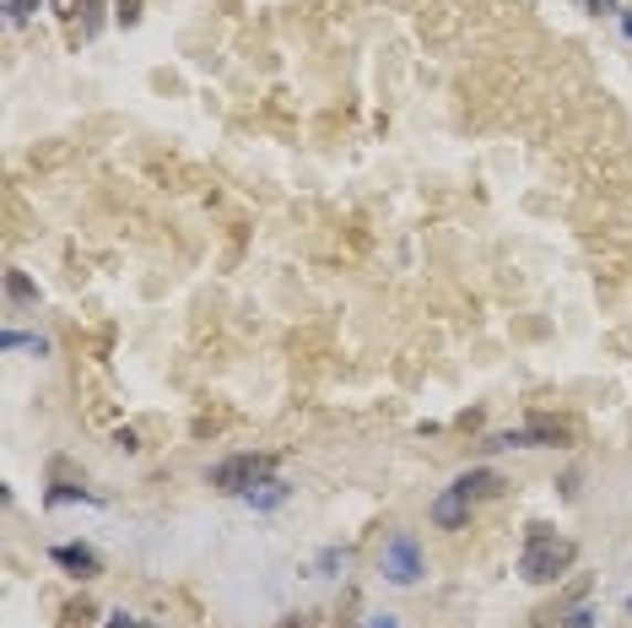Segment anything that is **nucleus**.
<instances>
[{
	"label": "nucleus",
	"mask_w": 632,
	"mask_h": 628,
	"mask_svg": "<svg viewBox=\"0 0 632 628\" xmlns=\"http://www.w3.org/2000/svg\"><path fill=\"white\" fill-rule=\"evenodd\" d=\"M271 477H276V456H228V461L211 467V488L249 499V493H254L260 482H271Z\"/></svg>",
	"instance_id": "nucleus-4"
},
{
	"label": "nucleus",
	"mask_w": 632,
	"mask_h": 628,
	"mask_svg": "<svg viewBox=\"0 0 632 628\" xmlns=\"http://www.w3.org/2000/svg\"><path fill=\"white\" fill-rule=\"evenodd\" d=\"M54 564H60V569H71L76 579L97 575V558L87 553V547H54Z\"/></svg>",
	"instance_id": "nucleus-6"
},
{
	"label": "nucleus",
	"mask_w": 632,
	"mask_h": 628,
	"mask_svg": "<svg viewBox=\"0 0 632 628\" xmlns=\"http://www.w3.org/2000/svg\"><path fill=\"white\" fill-rule=\"evenodd\" d=\"M589 11H600V17H622V6H617V0H589Z\"/></svg>",
	"instance_id": "nucleus-11"
},
{
	"label": "nucleus",
	"mask_w": 632,
	"mask_h": 628,
	"mask_svg": "<svg viewBox=\"0 0 632 628\" xmlns=\"http://www.w3.org/2000/svg\"><path fill=\"white\" fill-rule=\"evenodd\" d=\"M33 11H39V0H6V17H11V22H28Z\"/></svg>",
	"instance_id": "nucleus-9"
},
{
	"label": "nucleus",
	"mask_w": 632,
	"mask_h": 628,
	"mask_svg": "<svg viewBox=\"0 0 632 628\" xmlns=\"http://www.w3.org/2000/svg\"><path fill=\"white\" fill-rule=\"evenodd\" d=\"M573 558H579V547L568 536H557L551 525H530L525 553H519V575L530 579V585H551V579H562L573 569Z\"/></svg>",
	"instance_id": "nucleus-1"
},
{
	"label": "nucleus",
	"mask_w": 632,
	"mask_h": 628,
	"mask_svg": "<svg viewBox=\"0 0 632 628\" xmlns=\"http://www.w3.org/2000/svg\"><path fill=\"white\" fill-rule=\"evenodd\" d=\"M486 493H497V471H486V467H476V471H460L443 493L433 499V525L438 531H460V525L471 521V510H476V499H486Z\"/></svg>",
	"instance_id": "nucleus-2"
},
{
	"label": "nucleus",
	"mask_w": 632,
	"mask_h": 628,
	"mask_svg": "<svg viewBox=\"0 0 632 628\" xmlns=\"http://www.w3.org/2000/svg\"><path fill=\"white\" fill-rule=\"evenodd\" d=\"M6 293H17V299H39V287H33L22 271H6Z\"/></svg>",
	"instance_id": "nucleus-8"
},
{
	"label": "nucleus",
	"mask_w": 632,
	"mask_h": 628,
	"mask_svg": "<svg viewBox=\"0 0 632 628\" xmlns=\"http://www.w3.org/2000/svg\"><path fill=\"white\" fill-rule=\"evenodd\" d=\"M492 450H519V444H540V450H562V444H573V428L557 418H540V422H525V428H514V433H497V439H486Z\"/></svg>",
	"instance_id": "nucleus-5"
},
{
	"label": "nucleus",
	"mask_w": 632,
	"mask_h": 628,
	"mask_svg": "<svg viewBox=\"0 0 632 628\" xmlns=\"http://www.w3.org/2000/svg\"><path fill=\"white\" fill-rule=\"evenodd\" d=\"M44 504L54 510V504H97V499H93V493H76V488H65V482H54V488L44 493Z\"/></svg>",
	"instance_id": "nucleus-7"
},
{
	"label": "nucleus",
	"mask_w": 632,
	"mask_h": 628,
	"mask_svg": "<svg viewBox=\"0 0 632 628\" xmlns=\"http://www.w3.org/2000/svg\"><path fill=\"white\" fill-rule=\"evenodd\" d=\"M568 628H594V613H589V607H579V613H568Z\"/></svg>",
	"instance_id": "nucleus-10"
},
{
	"label": "nucleus",
	"mask_w": 632,
	"mask_h": 628,
	"mask_svg": "<svg viewBox=\"0 0 632 628\" xmlns=\"http://www.w3.org/2000/svg\"><path fill=\"white\" fill-rule=\"evenodd\" d=\"M103 628H141V618H130V613H114Z\"/></svg>",
	"instance_id": "nucleus-12"
},
{
	"label": "nucleus",
	"mask_w": 632,
	"mask_h": 628,
	"mask_svg": "<svg viewBox=\"0 0 632 628\" xmlns=\"http://www.w3.org/2000/svg\"><path fill=\"white\" fill-rule=\"evenodd\" d=\"M379 575L389 585H417L428 575V558H422V542L411 531H389V542L379 547Z\"/></svg>",
	"instance_id": "nucleus-3"
},
{
	"label": "nucleus",
	"mask_w": 632,
	"mask_h": 628,
	"mask_svg": "<svg viewBox=\"0 0 632 628\" xmlns=\"http://www.w3.org/2000/svg\"><path fill=\"white\" fill-rule=\"evenodd\" d=\"M368 628H400V624H394V618H373V624H368Z\"/></svg>",
	"instance_id": "nucleus-13"
}]
</instances>
